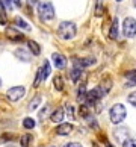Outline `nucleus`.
Here are the masks:
<instances>
[{"label":"nucleus","instance_id":"1","mask_svg":"<svg viewBox=\"0 0 136 147\" xmlns=\"http://www.w3.org/2000/svg\"><path fill=\"white\" fill-rule=\"evenodd\" d=\"M76 34H77V28L73 21H62L58 28V35L62 40H73Z\"/></svg>","mask_w":136,"mask_h":147},{"label":"nucleus","instance_id":"2","mask_svg":"<svg viewBox=\"0 0 136 147\" xmlns=\"http://www.w3.org/2000/svg\"><path fill=\"white\" fill-rule=\"evenodd\" d=\"M38 14L42 21H50L54 18V8L50 2H40L38 3Z\"/></svg>","mask_w":136,"mask_h":147},{"label":"nucleus","instance_id":"3","mask_svg":"<svg viewBox=\"0 0 136 147\" xmlns=\"http://www.w3.org/2000/svg\"><path fill=\"white\" fill-rule=\"evenodd\" d=\"M126 108L124 105L121 103H118V105H113L112 109H111V121L113 124H119L124 121V118H126Z\"/></svg>","mask_w":136,"mask_h":147},{"label":"nucleus","instance_id":"4","mask_svg":"<svg viewBox=\"0 0 136 147\" xmlns=\"http://www.w3.org/2000/svg\"><path fill=\"white\" fill-rule=\"evenodd\" d=\"M123 34L127 38H133L136 35V20L133 17H127L123 23Z\"/></svg>","mask_w":136,"mask_h":147},{"label":"nucleus","instance_id":"5","mask_svg":"<svg viewBox=\"0 0 136 147\" xmlns=\"http://www.w3.org/2000/svg\"><path fill=\"white\" fill-rule=\"evenodd\" d=\"M24 92H26L24 86H12V88L8 90L6 96H8V99H9L11 102H18L21 97L24 96Z\"/></svg>","mask_w":136,"mask_h":147},{"label":"nucleus","instance_id":"6","mask_svg":"<svg viewBox=\"0 0 136 147\" xmlns=\"http://www.w3.org/2000/svg\"><path fill=\"white\" fill-rule=\"evenodd\" d=\"M113 134H115V138L118 140V143H121V144L126 143V141L130 138V130L126 126H119L118 129L113 130Z\"/></svg>","mask_w":136,"mask_h":147},{"label":"nucleus","instance_id":"7","mask_svg":"<svg viewBox=\"0 0 136 147\" xmlns=\"http://www.w3.org/2000/svg\"><path fill=\"white\" fill-rule=\"evenodd\" d=\"M105 96V92H103V90L100 88H94V90H91L89 92H86V100H88V103H95V102H98L101 97Z\"/></svg>","mask_w":136,"mask_h":147},{"label":"nucleus","instance_id":"8","mask_svg":"<svg viewBox=\"0 0 136 147\" xmlns=\"http://www.w3.org/2000/svg\"><path fill=\"white\" fill-rule=\"evenodd\" d=\"M52 59H53V65L58 70H62V68H65V65H67V58L64 55H61V53H53Z\"/></svg>","mask_w":136,"mask_h":147},{"label":"nucleus","instance_id":"9","mask_svg":"<svg viewBox=\"0 0 136 147\" xmlns=\"http://www.w3.org/2000/svg\"><path fill=\"white\" fill-rule=\"evenodd\" d=\"M73 132V124L71 123H61L56 129V134L61 135V137H67Z\"/></svg>","mask_w":136,"mask_h":147},{"label":"nucleus","instance_id":"10","mask_svg":"<svg viewBox=\"0 0 136 147\" xmlns=\"http://www.w3.org/2000/svg\"><path fill=\"white\" fill-rule=\"evenodd\" d=\"M6 35H8V38L11 41H23L24 40V35L21 34V32H18L17 29H14V28H8Z\"/></svg>","mask_w":136,"mask_h":147},{"label":"nucleus","instance_id":"11","mask_svg":"<svg viewBox=\"0 0 136 147\" xmlns=\"http://www.w3.org/2000/svg\"><path fill=\"white\" fill-rule=\"evenodd\" d=\"M95 64V58H85V59H76L74 65L79 68H85V67H89V65Z\"/></svg>","mask_w":136,"mask_h":147},{"label":"nucleus","instance_id":"12","mask_svg":"<svg viewBox=\"0 0 136 147\" xmlns=\"http://www.w3.org/2000/svg\"><path fill=\"white\" fill-rule=\"evenodd\" d=\"M15 56L23 62H29L30 61V52H27L26 49H17L15 50Z\"/></svg>","mask_w":136,"mask_h":147},{"label":"nucleus","instance_id":"13","mask_svg":"<svg viewBox=\"0 0 136 147\" xmlns=\"http://www.w3.org/2000/svg\"><path fill=\"white\" fill-rule=\"evenodd\" d=\"M27 47H29V50H30L32 55H35V56H40L41 55V47H40V44H38L36 41L29 40V41H27Z\"/></svg>","mask_w":136,"mask_h":147},{"label":"nucleus","instance_id":"14","mask_svg":"<svg viewBox=\"0 0 136 147\" xmlns=\"http://www.w3.org/2000/svg\"><path fill=\"white\" fill-rule=\"evenodd\" d=\"M50 120L53 123H61L64 120V109H62V108H58V109L50 115Z\"/></svg>","mask_w":136,"mask_h":147},{"label":"nucleus","instance_id":"15","mask_svg":"<svg viewBox=\"0 0 136 147\" xmlns=\"http://www.w3.org/2000/svg\"><path fill=\"white\" fill-rule=\"evenodd\" d=\"M119 21H118V18H113V21H112V28H111V34H109V36L112 38V40H117L118 38V34H119Z\"/></svg>","mask_w":136,"mask_h":147},{"label":"nucleus","instance_id":"16","mask_svg":"<svg viewBox=\"0 0 136 147\" xmlns=\"http://www.w3.org/2000/svg\"><path fill=\"white\" fill-rule=\"evenodd\" d=\"M50 71H52L50 62L46 61L44 65H42V68H41V80H47V78L50 76Z\"/></svg>","mask_w":136,"mask_h":147},{"label":"nucleus","instance_id":"17","mask_svg":"<svg viewBox=\"0 0 136 147\" xmlns=\"http://www.w3.org/2000/svg\"><path fill=\"white\" fill-rule=\"evenodd\" d=\"M94 12L97 17H101L103 12H105V0H95V8Z\"/></svg>","mask_w":136,"mask_h":147},{"label":"nucleus","instance_id":"18","mask_svg":"<svg viewBox=\"0 0 136 147\" xmlns=\"http://www.w3.org/2000/svg\"><path fill=\"white\" fill-rule=\"evenodd\" d=\"M32 140H33L32 134H24L23 137H21V140H20V146H21V147H29Z\"/></svg>","mask_w":136,"mask_h":147},{"label":"nucleus","instance_id":"19","mask_svg":"<svg viewBox=\"0 0 136 147\" xmlns=\"http://www.w3.org/2000/svg\"><path fill=\"white\" fill-rule=\"evenodd\" d=\"M40 103H41V97H40V96H35L33 99L30 100L29 106H27V109H29V111H33V109H36V108L40 106Z\"/></svg>","mask_w":136,"mask_h":147},{"label":"nucleus","instance_id":"20","mask_svg":"<svg viewBox=\"0 0 136 147\" xmlns=\"http://www.w3.org/2000/svg\"><path fill=\"white\" fill-rule=\"evenodd\" d=\"M70 76H71V80H73V82H77V80L80 79V76H82V68H79V67L73 68L71 73H70Z\"/></svg>","mask_w":136,"mask_h":147},{"label":"nucleus","instance_id":"21","mask_svg":"<svg viewBox=\"0 0 136 147\" xmlns=\"http://www.w3.org/2000/svg\"><path fill=\"white\" fill-rule=\"evenodd\" d=\"M15 24L18 26V28H21V29H24V30H30V26L26 23V21L21 18V17H17L15 18Z\"/></svg>","mask_w":136,"mask_h":147},{"label":"nucleus","instance_id":"22","mask_svg":"<svg viewBox=\"0 0 136 147\" xmlns=\"http://www.w3.org/2000/svg\"><path fill=\"white\" fill-rule=\"evenodd\" d=\"M77 99H79L80 102L86 100V85H80V88H79V91H77Z\"/></svg>","mask_w":136,"mask_h":147},{"label":"nucleus","instance_id":"23","mask_svg":"<svg viewBox=\"0 0 136 147\" xmlns=\"http://www.w3.org/2000/svg\"><path fill=\"white\" fill-rule=\"evenodd\" d=\"M35 120L33 118H30V117H26L24 120H23V126L26 127V129H33L35 127Z\"/></svg>","mask_w":136,"mask_h":147},{"label":"nucleus","instance_id":"24","mask_svg":"<svg viewBox=\"0 0 136 147\" xmlns=\"http://www.w3.org/2000/svg\"><path fill=\"white\" fill-rule=\"evenodd\" d=\"M53 84H54V88H56L58 91H62L64 90V82H62V78L61 76H56L53 80Z\"/></svg>","mask_w":136,"mask_h":147},{"label":"nucleus","instance_id":"25","mask_svg":"<svg viewBox=\"0 0 136 147\" xmlns=\"http://www.w3.org/2000/svg\"><path fill=\"white\" fill-rule=\"evenodd\" d=\"M65 108H67V117H68V120H70V121H74V109H73V105H71V103H68Z\"/></svg>","mask_w":136,"mask_h":147},{"label":"nucleus","instance_id":"26","mask_svg":"<svg viewBox=\"0 0 136 147\" xmlns=\"http://www.w3.org/2000/svg\"><path fill=\"white\" fill-rule=\"evenodd\" d=\"M48 115H50V109H48V106H46V108H42L41 112H40V120H44Z\"/></svg>","mask_w":136,"mask_h":147},{"label":"nucleus","instance_id":"27","mask_svg":"<svg viewBox=\"0 0 136 147\" xmlns=\"http://www.w3.org/2000/svg\"><path fill=\"white\" fill-rule=\"evenodd\" d=\"M127 102L130 103V105H133L136 108V91L135 92H130L129 97H127Z\"/></svg>","mask_w":136,"mask_h":147},{"label":"nucleus","instance_id":"28","mask_svg":"<svg viewBox=\"0 0 136 147\" xmlns=\"http://www.w3.org/2000/svg\"><path fill=\"white\" fill-rule=\"evenodd\" d=\"M123 147H136V140H127L126 143H123Z\"/></svg>","mask_w":136,"mask_h":147},{"label":"nucleus","instance_id":"29","mask_svg":"<svg viewBox=\"0 0 136 147\" xmlns=\"http://www.w3.org/2000/svg\"><path fill=\"white\" fill-rule=\"evenodd\" d=\"M40 82H41V68L36 71V79H35V82H33V86H38V85H40Z\"/></svg>","mask_w":136,"mask_h":147},{"label":"nucleus","instance_id":"30","mask_svg":"<svg viewBox=\"0 0 136 147\" xmlns=\"http://www.w3.org/2000/svg\"><path fill=\"white\" fill-rule=\"evenodd\" d=\"M79 112H80V115L82 117H86V115H88V108H86V106H80V109H79Z\"/></svg>","mask_w":136,"mask_h":147},{"label":"nucleus","instance_id":"31","mask_svg":"<svg viewBox=\"0 0 136 147\" xmlns=\"http://www.w3.org/2000/svg\"><path fill=\"white\" fill-rule=\"evenodd\" d=\"M64 147H82V144H79V143H68V144H65Z\"/></svg>","mask_w":136,"mask_h":147},{"label":"nucleus","instance_id":"32","mask_svg":"<svg viewBox=\"0 0 136 147\" xmlns=\"http://www.w3.org/2000/svg\"><path fill=\"white\" fill-rule=\"evenodd\" d=\"M12 3L15 6H21V0H12Z\"/></svg>","mask_w":136,"mask_h":147},{"label":"nucleus","instance_id":"33","mask_svg":"<svg viewBox=\"0 0 136 147\" xmlns=\"http://www.w3.org/2000/svg\"><path fill=\"white\" fill-rule=\"evenodd\" d=\"M92 147H100L98 144H92Z\"/></svg>","mask_w":136,"mask_h":147},{"label":"nucleus","instance_id":"34","mask_svg":"<svg viewBox=\"0 0 136 147\" xmlns=\"http://www.w3.org/2000/svg\"><path fill=\"white\" fill-rule=\"evenodd\" d=\"M133 5H135V8H136V0H133Z\"/></svg>","mask_w":136,"mask_h":147},{"label":"nucleus","instance_id":"35","mask_svg":"<svg viewBox=\"0 0 136 147\" xmlns=\"http://www.w3.org/2000/svg\"><path fill=\"white\" fill-rule=\"evenodd\" d=\"M0 86H2V79H0Z\"/></svg>","mask_w":136,"mask_h":147},{"label":"nucleus","instance_id":"36","mask_svg":"<svg viewBox=\"0 0 136 147\" xmlns=\"http://www.w3.org/2000/svg\"><path fill=\"white\" fill-rule=\"evenodd\" d=\"M6 147H14V146H6Z\"/></svg>","mask_w":136,"mask_h":147},{"label":"nucleus","instance_id":"37","mask_svg":"<svg viewBox=\"0 0 136 147\" xmlns=\"http://www.w3.org/2000/svg\"><path fill=\"white\" fill-rule=\"evenodd\" d=\"M117 2H123V0H117Z\"/></svg>","mask_w":136,"mask_h":147}]
</instances>
